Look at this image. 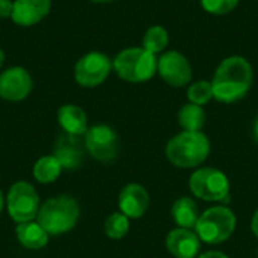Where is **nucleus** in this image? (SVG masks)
Returning <instances> with one entry per match:
<instances>
[{
    "mask_svg": "<svg viewBox=\"0 0 258 258\" xmlns=\"http://www.w3.org/2000/svg\"><path fill=\"white\" fill-rule=\"evenodd\" d=\"M94 3H112V2H116V0H91Z\"/></svg>",
    "mask_w": 258,
    "mask_h": 258,
    "instance_id": "nucleus-31",
    "label": "nucleus"
},
{
    "mask_svg": "<svg viewBox=\"0 0 258 258\" xmlns=\"http://www.w3.org/2000/svg\"><path fill=\"white\" fill-rule=\"evenodd\" d=\"M15 234H17L20 245L24 246L26 249H32V251L42 249L44 246H47L48 239H50L48 233L39 225V222L36 219L30 221V222L17 224Z\"/></svg>",
    "mask_w": 258,
    "mask_h": 258,
    "instance_id": "nucleus-17",
    "label": "nucleus"
},
{
    "mask_svg": "<svg viewBox=\"0 0 258 258\" xmlns=\"http://www.w3.org/2000/svg\"><path fill=\"white\" fill-rule=\"evenodd\" d=\"M5 204H6V198L3 197V192H2V189H0V213H2V210H3V207H5Z\"/></svg>",
    "mask_w": 258,
    "mask_h": 258,
    "instance_id": "nucleus-29",
    "label": "nucleus"
},
{
    "mask_svg": "<svg viewBox=\"0 0 258 258\" xmlns=\"http://www.w3.org/2000/svg\"><path fill=\"white\" fill-rule=\"evenodd\" d=\"M62 166L59 160L51 154V156H42L39 157L35 165H33V178L41 183V184H48L56 181L60 174H62Z\"/></svg>",
    "mask_w": 258,
    "mask_h": 258,
    "instance_id": "nucleus-19",
    "label": "nucleus"
},
{
    "mask_svg": "<svg viewBox=\"0 0 258 258\" xmlns=\"http://www.w3.org/2000/svg\"><path fill=\"white\" fill-rule=\"evenodd\" d=\"M85 144L79 136L62 135L54 142L53 156L59 160L60 166L68 171H74L82 166L85 159Z\"/></svg>",
    "mask_w": 258,
    "mask_h": 258,
    "instance_id": "nucleus-13",
    "label": "nucleus"
},
{
    "mask_svg": "<svg viewBox=\"0 0 258 258\" xmlns=\"http://www.w3.org/2000/svg\"><path fill=\"white\" fill-rule=\"evenodd\" d=\"M130 230V219L121 212L112 213L104 222V233L112 240H119L127 236Z\"/></svg>",
    "mask_w": 258,
    "mask_h": 258,
    "instance_id": "nucleus-22",
    "label": "nucleus"
},
{
    "mask_svg": "<svg viewBox=\"0 0 258 258\" xmlns=\"http://www.w3.org/2000/svg\"><path fill=\"white\" fill-rule=\"evenodd\" d=\"M251 230H252L254 236L258 239V209L255 210L254 216H252V221H251Z\"/></svg>",
    "mask_w": 258,
    "mask_h": 258,
    "instance_id": "nucleus-27",
    "label": "nucleus"
},
{
    "mask_svg": "<svg viewBox=\"0 0 258 258\" xmlns=\"http://www.w3.org/2000/svg\"><path fill=\"white\" fill-rule=\"evenodd\" d=\"M32 88V76L23 67H11L0 73V98L6 101H23L29 97Z\"/></svg>",
    "mask_w": 258,
    "mask_h": 258,
    "instance_id": "nucleus-11",
    "label": "nucleus"
},
{
    "mask_svg": "<svg viewBox=\"0 0 258 258\" xmlns=\"http://www.w3.org/2000/svg\"><path fill=\"white\" fill-rule=\"evenodd\" d=\"M197 258H228V255L221 252V251H207V252L198 255Z\"/></svg>",
    "mask_w": 258,
    "mask_h": 258,
    "instance_id": "nucleus-26",
    "label": "nucleus"
},
{
    "mask_svg": "<svg viewBox=\"0 0 258 258\" xmlns=\"http://www.w3.org/2000/svg\"><path fill=\"white\" fill-rule=\"evenodd\" d=\"M112 63L118 77L130 83L148 82L157 73V56L144 47H128L121 50Z\"/></svg>",
    "mask_w": 258,
    "mask_h": 258,
    "instance_id": "nucleus-4",
    "label": "nucleus"
},
{
    "mask_svg": "<svg viewBox=\"0 0 258 258\" xmlns=\"http://www.w3.org/2000/svg\"><path fill=\"white\" fill-rule=\"evenodd\" d=\"M157 73L165 83L174 88H183L192 80V65L189 59L175 50L163 51L157 57Z\"/></svg>",
    "mask_w": 258,
    "mask_h": 258,
    "instance_id": "nucleus-10",
    "label": "nucleus"
},
{
    "mask_svg": "<svg viewBox=\"0 0 258 258\" xmlns=\"http://www.w3.org/2000/svg\"><path fill=\"white\" fill-rule=\"evenodd\" d=\"M118 207L128 219L142 218L150 207V195L147 189L138 183H128L118 197Z\"/></svg>",
    "mask_w": 258,
    "mask_h": 258,
    "instance_id": "nucleus-12",
    "label": "nucleus"
},
{
    "mask_svg": "<svg viewBox=\"0 0 258 258\" xmlns=\"http://www.w3.org/2000/svg\"><path fill=\"white\" fill-rule=\"evenodd\" d=\"M39 195L27 181H17L6 195L8 215L15 224L35 221L39 212Z\"/></svg>",
    "mask_w": 258,
    "mask_h": 258,
    "instance_id": "nucleus-6",
    "label": "nucleus"
},
{
    "mask_svg": "<svg viewBox=\"0 0 258 258\" xmlns=\"http://www.w3.org/2000/svg\"><path fill=\"white\" fill-rule=\"evenodd\" d=\"M252 133H254V139H255V142L258 144V116H257V119H255V122H254V128H252Z\"/></svg>",
    "mask_w": 258,
    "mask_h": 258,
    "instance_id": "nucleus-28",
    "label": "nucleus"
},
{
    "mask_svg": "<svg viewBox=\"0 0 258 258\" xmlns=\"http://www.w3.org/2000/svg\"><path fill=\"white\" fill-rule=\"evenodd\" d=\"M169 44V35H168V30L162 26H151L145 35H144V39H142V47L145 50H148L150 53L153 54H162L165 51V48L168 47Z\"/></svg>",
    "mask_w": 258,
    "mask_h": 258,
    "instance_id": "nucleus-21",
    "label": "nucleus"
},
{
    "mask_svg": "<svg viewBox=\"0 0 258 258\" xmlns=\"http://www.w3.org/2000/svg\"><path fill=\"white\" fill-rule=\"evenodd\" d=\"M239 5V0H201V6L212 15H227L233 12Z\"/></svg>",
    "mask_w": 258,
    "mask_h": 258,
    "instance_id": "nucleus-24",
    "label": "nucleus"
},
{
    "mask_svg": "<svg viewBox=\"0 0 258 258\" xmlns=\"http://www.w3.org/2000/svg\"><path fill=\"white\" fill-rule=\"evenodd\" d=\"M166 248L175 258H197L201 249V240L195 231L178 227L168 233Z\"/></svg>",
    "mask_w": 258,
    "mask_h": 258,
    "instance_id": "nucleus-15",
    "label": "nucleus"
},
{
    "mask_svg": "<svg viewBox=\"0 0 258 258\" xmlns=\"http://www.w3.org/2000/svg\"><path fill=\"white\" fill-rule=\"evenodd\" d=\"M254 71L249 60L243 56H228L215 71L212 79L213 98L219 103L231 104L240 101L251 89Z\"/></svg>",
    "mask_w": 258,
    "mask_h": 258,
    "instance_id": "nucleus-1",
    "label": "nucleus"
},
{
    "mask_svg": "<svg viewBox=\"0 0 258 258\" xmlns=\"http://www.w3.org/2000/svg\"><path fill=\"white\" fill-rule=\"evenodd\" d=\"M14 2L12 0H0V18H9L12 15Z\"/></svg>",
    "mask_w": 258,
    "mask_h": 258,
    "instance_id": "nucleus-25",
    "label": "nucleus"
},
{
    "mask_svg": "<svg viewBox=\"0 0 258 258\" xmlns=\"http://www.w3.org/2000/svg\"><path fill=\"white\" fill-rule=\"evenodd\" d=\"M57 122L65 135L85 136L88 132V118L85 110L77 104H63L57 110Z\"/></svg>",
    "mask_w": 258,
    "mask_h": 258,
    "instance_id": "nucleus-16",
    "label": "nucleus"
},
{
    "mask_svg": "<svg viewBox=\"0 0 258 258\" xmlns=\"http://www.w3.org/2000/svg\"><path fill=\"white\" fill-rule=\"evenodd\" d=\"M171 216L174 222L180 228H187V230H195L197 222L201 216L198 204L189 198V197H181L178 198L172 207H171Z\"/></svg>",
    "mask_w": 258,
    "mask_h": 258,
    "instance_id": "nucleus-18",
    "label": "nucleus"
},
{
    "mask_svg": "<svg viewBox=\"0 0 258 258\" xmlns=\"http://www.w3.org/2000/svg\"><path fill=\"white\" fill-rule=\"evenodd\" d=\"M257 258H258V251H257Z\"/></svg>",
    "mask_w": 258,
    "mask_h": 258,
    "instance_id": "nucleus-32",
    "label": "nucleus"
},
{
    "mask_svg": "<svg viewBox=\"0 0 258 258\" xmlns=\"http://www.w3.org/2000/svg\"><path fill=\"white\" fill-rule=\"evenodd\" d=\"M51 9V0H14L12 21L17 26L30 27L41 23Z\"/></svg>",
    "mask_w": 258,
    "mask_h": 258,
    "instance_id": "nucleus-14",
    "label": "nucleus"
},
{
    "mask_svg": "<svg viewBox=\"0 0 258 258\" xmlns=\"http://www.w3.org/2000/svg\"><path fill=\"white\" fill-rule=\"evenodd\" d=\"M236 225L237 218L233 210L225 206H216L201 213L195 227V233L201 242L218 245L228 240L234 234Z\"/></svg>",
    "mask_w": 258,
    "mask_h": 258,
    "instance_id": "nucleus-5",
    "label": "nucleus"
},
{
    "mask_svg": "<svg viewBox=\"0 0 258 258\" xmlns=\"http://www.w3.org/2000/svg\"><path fill=\"white\" fill-rule=\"evenodd\" d=\"M189 187L192 194L203 201L218 203L230 197V180L216 168L197 169L189 178Z\"/></svg>",
    "mask_w": 258,
    "mask_h": 258,
    "instance_id": "nucleus-7",
    "label": "nucleus"
},
{
    "mask_svg": "<svg viewBox=\"0 0 258 258\" xmlns=\"http://www.w3.org/2000/svg\"><path fill=\"white\" fill-rule=\"evenodd\" d=\"M3 63H5V53H3V50L0 48V68H2Z\"/></svg>",
    "mask_w": 258,
    "mask_h": 258,
    "instance_id": "nucleus-30",
    "label": "nucleus"
},
{
    "mask_svg": "<svg viewBox=\"0 0 258 258\" xmlns=\"http://www.w3.org/2000/svg\"><path fill=\"white\" fill-rule=\"evenodd\" d=\"M79 216V203L70 195H59L47 200L39 207L36 221L48 236H62L76 227Z\"/></svg>",
    "mask_w": 258,
    "mask_h": 258,
    "instance_id": "nucleus-2",
    "label": "nucleus"
},
{
    "mask_svg": "<svg viewBox=\"0 0 258 258\" xmlns=\"http://www.w3.org/2000/svg\"><path fill=\"white\" fill-rule=\"evenodd\" d=\"M206 112L203 106L187 103L178 112V124L181 125L183 132H201L206 125Z\"/></svg>",
    "mask_w": 258,
    "mask_h": 258,
    "instance_id": "nucleus-20",
    "label": "nucleus"
},
{
    "mask_svg": "<svg viewBox=\"0 0 258 258\" xmlns=\"http://www.w3.org/2000/svg\"><path fill=\"white\" fill-rule=\"evenodd\" d=\"M85 150L98 162L107 163L116 159L119 153V139L116 132L107 124H95L83 136Z\"/></svg>",
    "mask_w": 258,
    "mask_h": 258,
    "instance_id": "nucleus-8",
    "label": "nucleus"
},
{
    "mask_svg": "<svg viewBox=\"0 0 258 258\" xmlns=\"http://www.w3.org/2000/svg\"><path fill=\"white\" fill-rule=\"evenodd\" d=\"M113 63L101 51H91L82 56L74 67V79L83 88H95L109 77Z\"/></svg>",
    "mask_w": 258,
    "mask_h": 258,
    "instance_id": "nucleus-9",
    "label": "nucleus"
},
{
    "mask_svg": "<svg viewBox=\"0 0 258 258\" xmlns=\"http://www.w3.org/2000/svg\"><path fill=\"white\" fill-rule=\"evenodd\" d=\"M210 156V141L203 132H181L166 145V157L177 168H197Z\"/></svg>",
    "mask_w": 258,
    "mask_h": 258,
    "instance_id": "nucleus-3",
    "label": "nucleus"
},
{
    "mask_svg": "<svg viewBox=\"0 0 258 258\" xmlns=\"http://www.w3.org/2000/svg\"><path fill=\"white\" fill-rule=\"evenodd\" d=\"M187 98L190 103L198 104V106L207 104L213 98L212 83L207 80H198V82L192 83L187 89Z\"/></svg>",
    "mask_w": 258,
    "mask_h": 258,
    "instance_id": "nucleus-23",
    "label": "nucleus"
}]
</instances>
